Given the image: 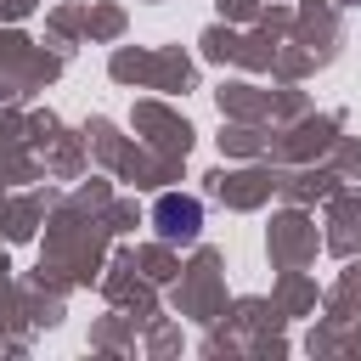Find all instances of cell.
<instances>
[{
  "instance_id": "6da1fadb",
  "label": "cell",
  "mask_w": 361,
  "mask_h": 361,
  "mask_svg": "<svg viewBox=\"0 0 361 361\" xmlns=\"http://www.w3.org/2000/svg\"><path fill=\"white\" fill-rule=\"evenodd\" d=\"M152 220H158V231H164L169 243L197 237V226H203V203H197V197H180V192H164V197L152 203Z\"/></svg>"
}]
</instances>
